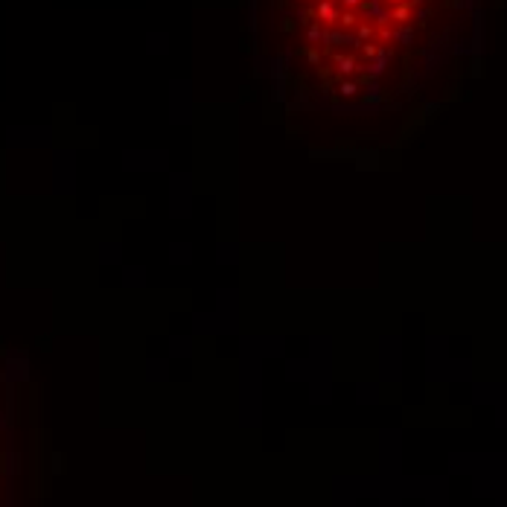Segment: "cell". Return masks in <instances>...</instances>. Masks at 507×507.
I'll list each match as a JSON object with an SVG mask.
<instances>
[{
    "instance_id": "1",
    "label": "cell",
    "mask_w": 507,
    "mask_h": 507,
    "mask_svg": "<svg viewBox=\"0 0 507 507\" xmlns=\"http://www.w3.org/2000/svg\"><path fill=\"white\" fill-rule=\"evenodd\" d=\"M335 64H338V73H353L356 70V59L353 55H335Z\"/></svg>"
},
{
    "instance_id": "2",
    "label": "cell",
    "mask_w": 507,
    "mask_h": 507,
    "mask_svg": "<svg viewBox=\"0 0 507 507\" xmlns=\"http://www.w3.org/2000/svg\"><path fill=\"white\" fill-rule=\"evenodd\" d=\"M338 91L344 93V96H353V93H356V91H359V88H356L353 82H344V85H341V88H338Z\"/></svg>"
}]
</instances>
